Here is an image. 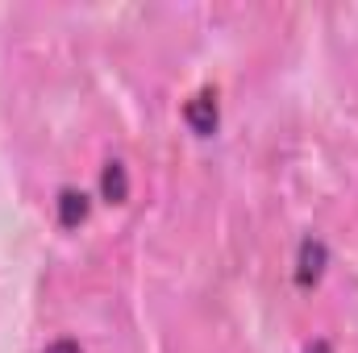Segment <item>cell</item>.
Listing matches in <instances>:
<instances>
[{
    "instance_id": "obj_1",
    "label": "cell",
    "mask_w": 358,
    "mask_h": 353,
    "mask_svg": "<svg viewBox=\"0 0 358 353\" xmlns=\"http://www.w3.org/2000/svg\"><path fill=\"white\" fill-rule=\"evenodd\" d=\"M183 121H187V129L196 133V137H213L217 133V121H221V112H217V91H196L187 104H183Z\"/></svg>"
},
{
    "instance_id": "obj_2",
    "label": "cell",
    "mask_w": 358,
    "mask_h": 353,
    "mask_svg": "<svg viewBox=\"0 0 358 353\" xmlns=\"http://www.w3.org/2000/svg\"><path fill=\"white\" fill-rule=\"evenodd\" d=\"M325 262H329L325 241H321V237H304V241H300V254H296V283H300L304 291L317 287V278L325 274Z\"/></svg>"
},
{
    "instance_id": "obj_3",
    "label": "cell",
    "mask_w": 358,
    "mask_h": 353,
    "mask_svg": "<svg viewBox=\"0 0 358 353\" xmlns=\"http://www.w3.org/2000/svg\"><path fill=\"white\" fill-rule=\"evenodd\" d=\"M88 208H92V200L84 191H76V187H63L59 191V225L63 229H80L88 220Z\"/></svg>"
},
{
    "instance_id": "obj_4",
    "label": "cell",
    "mask_w": 358,
    "mask_h": 353,
    "mask_svg": "<svg viewBox=\"0 0 358 353\" xmlns=\"http://www.w3.org/2000/svg\"><path fill=\"white\" fill-rule=\"evenodd\" d=\"M100 191H104L108 204H125V200H129V171H125V163L113 158V163L100 171Z\"/></svg>"
},
{
    "instance_id": "obj_5",
    "label": "cell",
    "mask_w": 358,
    "mask_h": 353,
    "mask_svg": "<svg viewBox=\"0 0 358 353\" xmlns=\"http://www.w3.org/2000/svg\"><path fill=\"white\" fill-rule=\"evenodd\" d=\"M42 353H84V350H80V341H71V337H59V341H50Z\"/></svg>"
},
{
    "instance_id": "obj_6",
    "label": "cell",
    "mask_w": 358,
    "mask_h": 353,
    "mask_svg": "<svg viewBox=\"0 0 358 353\" xmlns=\"http://www.w3.org/2000/svg\"><path fill=\"white\" fill-rule=\"evenodd\" d=\"M308 353H334V345H329V341L321 337V341H313V345H308Z\"/></svg>"
}]
</instances>
